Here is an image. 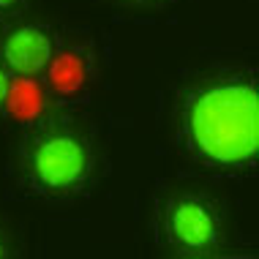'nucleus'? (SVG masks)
<instances>
[{
  "mask_svg": "<svg viewBox=\"0 0 259 259\" xmlns=\"http://www.w3.org/2000/svg\"><path fill=\"white\" fill-rule=\"evenodd\" d=\"M256 71L219 60L183 71L169 90L164 125L172 148L224 178H248L259 153Z\"/></svg>",
  "mask_w": 259,
  "mask_h": 259,
  "instance_id": "f257e3e1",
  "label": "nucleus"
},
{
  "mask_svg": "<svg viewBox=\"0 0 259 259\" xmlns=\"http://www.w3.org/2000/svg\"><path fill=\"white\" fill-rule=\"evenodd\" d=\"M109 175L101 131L74 112L30 117L11 145L9 178L19 194L44 205H74Z\"/></svg>",
  "mask_w": 259,
  "mask_h": 259,
  "instance_id": "f03ea898",
  "label": "nucleus"
},
{
  "mask_svg": "<svg viewBox=\"0 0 259 259\" xmlns=\"http://www.w3.org/2000/svg\"><path fill=\"white\" fill-rule=\"evenodd\" d=\"M153 243L180 259L224 256L232 243V215L213 188L199 183H161L150 202Z\"/></svg>",
  "mask_w": 259,
  "mask_h": 259,
  "instance_id": "7ed1b4c3",
  "label": "nucleus"
},
{
  "mask_svg": "<svg viewBox=\"0 0 259 259\" xmlns=\"http://www.w3.org/2000/svg\"><path fill=\"white\" fill-rule=\"evenodd\" d=\"M104 55L88 30L58 36L55 55L41 74V93L52 107H82L101 82Z\"/></svg>",
  "mask_w": 259,
  "mask_h": 259,
  "instance_id": "20e7f679",
  "label": "nucleus"
},
{
  "mask_svg": "<svg viewBox=\"0 0 259 259\" xmlns=\"http://www.w3.org/2000/svg\"><path fill=\"white\" fill-rule=\"evenodd\" d=\"M58 33L47 22H9L0 33V60L14 76H41L50 66Z\"/></svg>",
  "mask_w": 259,
  "mask_h": 259,
  "instance_id": "39448f33",
  "label": "nucleus"
},
{
  "mask_svg": "<svg viewBox=\"0 0 259 259\" xmlns=\"http://www.w3.org/2000/svg\"><path fill=\"white\" fill-rule=\"evenodd\" d=\"M19 254H22V246H19L17 232H14L9 224L0 221V259H6V256H19Z\"/></svg>",
  "mask_w": 259,
  "mask_h": 259,
  "instance_id": "423d86ee",
  "label": "nucleus"
},
{
  "mask_svg": "<svg viewBox=\"0 0 259 259\" xmlns=\"http://www.w3.org/2000/svg\"><path fill=\"white\" fill-rule=\"evenodd\" d=\"M11 99H14V74L0 60V117L6 112H11Z\"/></svg>",
  "mask_w": 259,
  "mask_h": 259,
  "instance_id": "0eeeda50",
  "label": "nucleus"
},
{
  "mask_svg": "<svg viewBox=\"0 0 259 259\" xmlns=\"http://www.w3.org/2000/svg\"><path fill=\"white\" fill-rule=\"evenodd\" d=\"M107 3L131 11H161V9H169L175 0H107Z\"/></svg>",
  "mask_w": 259,
  "mask_h": 259,
  "instance_id": "6e6552de",
  "label": "nucleus"
},
{
  "mask_svg": "<svg viewBox=\"0 0 259 259\" xmlns=\"http://www.w3.org/2000/svg\"><path fill=\"white\" fill-rule=\"evenodd\" d=\"M27 6H30V0H0V19L17 17V14H22Z\"/></svg>",
  "mask_w": 259,
  "mask_h": 259,
  "instance_id": "1a4fd4ad",
  "label": "nucleus"
}]
</instances>
